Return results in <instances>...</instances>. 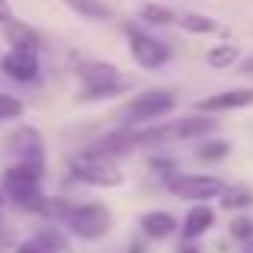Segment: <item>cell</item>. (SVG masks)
I'll return each mask as SVG.
<instances>
[{"label":"cell","instance_id":"cell-29","mask_svg":"<svg viewBox=\"0 0 253 253\" xmlns=\"http://www.w3.org/2000/svg\"><path fill=\"white\" fill-rule=\"evenodd\" d=\"M176 253H202V250H199V247H196V244H183V247H179Z\"/></svg>","mask_w":253,"mask_h":253},{"label":"cell","instance_id":"cell-17","mask_svg":"<svg viewBox=\"0 0 253 253\" xmlns=\"http://www.w3.org/2000/svg\"><path fill=\"white\" fill-rule=\"evenodd\" d=\"M237 58H241V48H237V45H231V42H224V45L209 48L205 64H209V68H215V71H224V68H234Z\"/></svg>","mask_w":253,"mask_h":253},{"label":"cell","instance_id":"cell-8","mask_svg":"<svg viewBox=\"0 0 253 253\" xmlns=\"http://www.w3.org/2000/svg\"><path fill=\"white\" fill-rule=\"evenodd\" d=\"M0 71L16 84H39L42 58H39V51H29V48H6V55L0 58Z\"/></svg>","mask_w":253,"mask_h":253},{"label":"cell","instance_id":"cell-25","mask_svg":"<svg viewBox=\"0 0 253 253\" xmlns=\"http://www.w3.org/2000/svg\"><path fill=\"white\" fill-rule=\"evenodd\" d=\"M16 253H48L42 247V244L36 241V237H29V241H23V244H16Z\"/></svg>","mask_w":253,"mask_h":253},{"label":"cell","instance_id":"cell-2","mask_svg":"<svg viewBox=\"0 0 253 253\" xmlns=\"http://www.w3.org/2000/svg\"><path fill=\"white\" fill-rule=\"evenodd\" d=\"M173 109H176V93L173 90H164V86L141 90L116 112V122L128 125V128H138V125H151V122L167 119Z\"/></svg>","mask_w":253,"mask_h":253},{"label":"cell","instance_id":"cell-11","mask_svg":"<svg viewBox=\"0 0 253 253\" xmlns=\"http://www.w3.org/2000/svg\"><path fill=\"white\" fill-rule=\"evenodd\" d=\"M211 228H215V209H211L209 202H196L186 211L183 224H179V234H183L186 244H192V241H199V237H205Z\"/></svg>","mask_w":253,"mask_h":253},{"label":"cell","instance_id":"cell-5","mask_svg":"<svg viewBox=\"0 0 253 253\" xmlns=\"http://www.w3.org/2000/svg\"><path fill=\"white\" fill-rule=\"evenodd\" d=\"M164 186L170 189V196L186 199V202H211V199H221V192L228 189L218 173H173L170 179H164Z\"/></svg>","mask_w":253,"mask_h":253},{"label":"cell","instance_id":"cell-21","mask_svg":"<svg viewBox=\"0 0 253 253\" xmlns=\"http://www.w3.org/2000/svg\"><path fill=\"white\" fill-rule=\"evenodd\" d=\"M141 23L148 26H173L176 23V13L164 3H144L141 6Z\"/></svg>","mask_w":253,"mask_h":253},{"label":"cell","instance_id":"cell-9","mask_svg":"<svg viewBox=\"0 0 253 253\" xmlns=\"http://www.w3.org/2000/svg\"><path fill=\"white\" fill-rule=\"evenodd\" d=\"M247 106H253V86H234V90H221L199 99L196 112L218 116V112H234V109H247Z\"/></svg>","mask_w":253,"mask_h":253},{"label":"cell","instance_id":"cell-23","mask_svg":"<svg viewBox=\"0 0 253 253\" xmlns=\"http://www.w3.org/2000/svg\"><path fill=\"white\" fill-rule=\"evenodd\" d=\"M231 237L241 244H250L253 241V218L247 215H234V221H231Z\"/></svg>","mask_w":253,"mask_h":253},{"label":"cell","instance_id":"cell-1","mask_svg":"<svg viewBox=\"0 0 253 253\" xmlns=\"http://www.w3.org/2000/svg\"><path fill=\"white\" fill-rule=\"evenodd\" d=\"M71 176L84 186H93V189H116V186L125 183V173L119 167V161H112L109 154L96 148H86V151H77L68 164Z\"/></svg>","mask_w":253,"mask_h":253},{"label":"cell","instance_id":"cell-30","mask_svg":"<svg viewBox=\"0 0 253 253\" xmlns=\"http://www.w3.org/2000/svg\"><path fill=\"white\" fill-rule=\"evenodd\" d=\"M3 202H6V196H3V189H0V209H3Z\"/></svg>","mask_w":253,"mask_h":253},{"label":"cell","instance_id":"cell-7","mask_svg":"<svg viewBox=\"0 0 253 253\" xmlns=\"http://www.w3.org/2000/svg\"><path fill=\"white\" fill-rule=\"evenodd\" d=\"M6 151L16 157V164H26V167L45 173V138L36 125H29V122L16 125L6 135Z\"/></svg>","mask_w":253,"mask_h":253},{"label":"cell","instance_id":"cell-10","mask_svg":"<svg viewBox=\"0 0 253 253\" xmlns=\"http://www.w3.org/2000/svg\"><path fill=\"white\" fill-rule=\"evenodd\" d=\"M42 176H45L42 170H32V167H26V164H13V167H6L3 176H0V189H3V196L13 202V199L26 196V192L42 189Z\"/></svg>","mask_w":253,"mask_h":253},{"label":"cell","instance_id":"cell-13","mask_svg":"<svg viewBox=\"0 0 253 253\" xmlns=\"http://www.w3.org/2000/svg\"><path fill=\"white\" fill-rule=\"evenodd\" d=\"M3 29V39L10 48H29V51H42V36H39L36 26L23 23V19H10L6 26H0Z\"/></svg>","mask_w":253,"mask_h":253},{"label":"cell","instance_id":"cell-19","mask_svg":"<svg viewBox=\"0 0 253 253\" xmlns=\"http://www.w3.org/2000/svg\"><path fill=\"white\" fill-rule=\"evenodd\" d=\"M250 205H253V192L247 186H228L221 192V209L228 211H241V209H250Z\"/></svg>","mask_w":253,"mask_h":253},{"label":"cell","instance_id":"cell-6","mask_svg":"<svg viewBox=\"0 0 253 253\" xmlns=\"http://www.w3.org/2000/svg\"><path fill=\"white\" fill-rule=\"evenodd\" d=\"M68 231L81 241H103L112 231V211L103 202H81L71 209V215L64 218Z\"/></svg>","mask_w":253,"mask_h":253},{"label":"cell","instance_id":"cell-16","mask_svg":"<svg viewBox=\"0 0 253 253\" xmlns=\"http://www.w3.org/2000/svg\"><path fill=\"white\" fill-rule=\"evenodd\" d=\"M71 13H77L81 19H90V23H106L112 16V10L106 6V0H61Z\"/></svg>","mask_w":253,"mask_h":253},{"label":"cell","instance_id":"cell-3","mask_svg":"<svg viewBox=\"0 0 253 253\" xmlns=\"http://www.w3.org/2000/svg\"><path fill=\"white\" fill-rule=\"evenodd\" d=\"M77 74H81L84 103H96V99H109V96H119V93L131 90V81L112 61H81Z\"/></svg>","mask_w":253,"mask_h":253},{"label":"cell","instance_id":"cell-26","mask_svg":"<svg viewBox=\"0 0 253 253\" xmlns=\"http://www.w3.org/2000/svg\"><path fill=\"white\" fill-rule=\"evenodd\" d=\"M10 19H16V16H13V3H10V0H0V26H6Z\"/></svg>","mask_w":253,"mask_h":253},{"label":"cell","instance_id":"cell-4","mask_svg":"<svg viewBox=\"0 0 253 253\" xmlns=\"http://www.w3.org/2000/svg\"><path fill=\"white\" fill-rule=\"evenodd\" d=\"M125 45H128L131 61L141 71H161L173 58L170 42H164L161 36H154L151 29H144V26H138V23L125 26Z\"/></svg>","mask_w":253,"mask_h":253},{"label":"cell","instance_id":"cell-15","mask_svg":"<svg viewBox=\"0 0 253 253\" xmlns=\"http://www.w3.org/2000/svg\"><path fill=\"white\" fill-rule=\"evenodd\" d=\"M176 26L183 32H189V36H224L228 32L215 16H205V13H196V10L176 13Z\"/></svg>","mask_w":253,"mask_h":253},{"label":"cell","instance_id":"cell-31","mask_svg":"<svg viewBox=\"0 0 253 253\" xmlns=\"http://www.w3.org/2000/svg\"><path fill=\"white\" fill-rule=\"evenodd\" d=\"M247 253H253V250H247Z\"/></svg>","mask_w":253,"mask_h":253},{"label":"cell","instance_id":"cell-24","mask_svg":"<svg viewBox=\"0 0 253 253\" xmlns=\"http://www.w3.org/2000/svg\"><path fill=\"white\" fill-rule=\"evenodd\" d=\"M151 170H154L161 179H170L173 173H179V167H176L173 157H151Z\"/></svg>","mask_w":253,"mask_h":253},{"label":"cell","instance_id":"cell-18","mask_svg":"<svg viewBox=\"0 0 253 253\" xmlns=\"http://www.w3.org/2000/svg\"><path fill=\"white\" fill-rule=\"evenodd\" d=\"M228 154H231V144L224 141V138H205V141L196 148V157L202 164H218V161H224Z\"/></svg>","mask_w":253,"mask_h":253},{"label":"cell","instance_id":"cell-14","mask_svg":"<svg viewBox=\"0 0 253 253\" xmlns=\"http://www.w3.org/2000/svg\"><path fill=\"white\" fill-rule=\"evenodd\" d=\"M215 119L205 116V112H196V116H186L173 122V141H192V138H209L215 131Z\"/></svg>","mask_w":253,"mask_h":253},{"label":"cell","instance_id":"cell-12","mask_svg":"<svg viewBox=\"0 0 253 253\" xmlns=\"http://www.w3.org/2000/svg\"><path fill=\"white\" fill-rule=\"evenodd\" d=\"M138 228H141V234L151 237V241H167V237H173L179 231V221H176V215H170V211H164V209H151L138 218Z\"/></svg>","mask_w":253,"mask_h":253},{"label":"cell","instance_id":"cell-27","mask_svg":"<svg viewBox=\"0 0 253 253\" xmlns=\"http://www.w3.org/2000/svg\"><path fill=\"white\" fill-rule=\"evenodd\" d=\"M128 253H144V244L141 241H131L128 244Z\"/></svg>","mask_w":253,"mask_h":253},{"label":"cell","instance_id":"cell-20","mask_svg":"<svg viewBox=\"0 0 253 253\" xmlns=\"http://www.w3.org/2000/svg\"><path fill=\"white\" fill-rule=\"evenodd\" d=\"M36 241L48 253H68V237H64V231L58 228V224H45V228L36 234Z\"/></svg>","mask_w":253,"mask_h":253},{"label":"cell","instance_id":"cell-28","mask_svg":"<svg viewBox=\"0 0 253 253\" xmlns=\"http://www.w3.org/2000/svg\"><path fill=\"white\" fill-rule=\"evenodd\" d=\"M241 71H244V74H253V55L247 58V61H241Z\"/></svg>","mask_w":253,"mask_h":253},{"label":"cell","instance_id":"cell-22","mask_svg":"<svg viewBox=\"0 0 253 253\" xmlns=\"http://www.w3.org/2000/svg\"><path fill=\"white\" fill-rule=\"evenodd\" d=\"M26 116V103L13 93H0V122H13V119Z\"/></svg>","mask_w":253,"mask_h":253}]
</instances>
